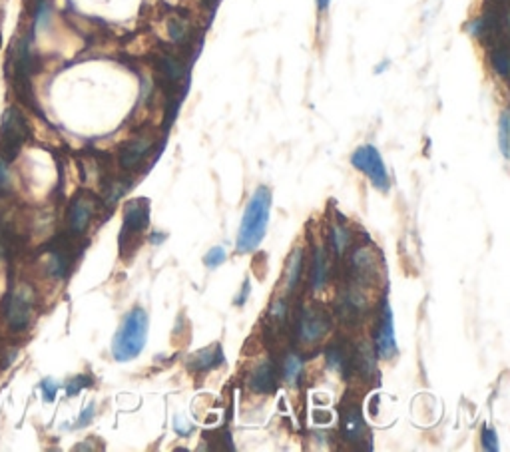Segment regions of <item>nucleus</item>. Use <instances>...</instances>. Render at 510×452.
I'll return each instance as SVG.
<instances>
[{
	"mask_svg": "<svg viewBox=\"0 0 510 452\" xmlns=\"http://www.w3.org/2000/svg\"><path fill=\"white\" fill-rule=\"evenodd\" d=\"M92 213H94V204L90 199L74 202V206L70 209V227H72V232L82 233L88 227L90 220H92Z\"/></svg>",
	"mask_w": 510,
	"mask_h": 452,
	"instance_id": "dca6fc26",
	"label": "nucleus"
},
{
	"mask_svg": "<svg viewBox=\"0 0 510 452\" xmlns=\"http://www.w3.org/2000/svg\"><path fill=\"white\" fill-rule=\"evenodd\" d=\"M249 291H251V283H249V279L243 281V289L237 293V297H235V305H243V303L248 301L249 297Z\"/></svg>",
	"mask_w": 510,
	"mask_h": 452,
	"instance_id": "473e14b6",
	"label": "nucleus"
},
{
	"mask_svg": "<svg viewBox=\"0 0 510 452\" xmlns=\"http://www.w3.org/2000/svg\"><path fill=\"white\" fill-rule=\"evenodd\" d=\"M92 384V381L88 379V377H76V379H72V383L66 386V391H68V397H76L82 389H86V386H90Z\"/></svg>",
	"mask_w": 510,
	"mask_h": 452,
	"instance_id": "c85d7f7f",
	"label": "nucleus"
},
{
	"mask_svg": "<svg viewBox=\"0 0 510 452\" xmlns=\"http://www.w3.org/2000/svg\"><path fill=\"white\" fill-rule=\"evenodd\" d=\"M351 164L371 179V183L379 192H389L391 179H389V174H387L385 162H383L381 153H379V150L375 146L367 144V146L357 148L353 151V156H351Z\"/></svg>",
	"mask_w": 510,
	"mask_h": 452,
	"instance_id": "20e7f679",
	"label": "nucleus"
},
{
	"mask_svg": "<svg viewBox=\"0 0 510 452\" xmlns=\"http://www.w3.org/2000/svg\"><path fill=\"white\" fill-rule=\"evenodd\" d=\"M249 389L257 395H267L276 386V370L271 361H262L255 369L251 370L248 379Z\"/></svg>",
	"mask_w": 510,
	"mask_h": 452,
	"instance_id": "f8f14e48",
	"label": "nucleus"
},
{
	"mask_svg": "<svg viewBox=\"0 0 510 452\" xmlns=\"http://www.w3.org/2000/svg\"><path fill=\"white\" fill-rule=\"evenodd\" d=\"M375 349L377 355L385 361H391L397 355V341H395V325H393V311L385 303L383 313L379 319V327H377V337H375Z\"/></svg>",
	"mask_w": 510,
	"mask_h": 452,
	"instance_id": "423d86ee",
	"label": "nucleus"
},
{
	"mask_svg": "<svg viewBox=\"0 0 510 452\" xmlns=\"http://www.w3.org/2000/svg\"><path fill=\"white\" fill-rule=\"evenodd\" d=\"M40 389H42V395H44V400L52 402V400L56 398V393H58V384H56L52 379H46V381H42Z\"/></svg>",
	"mask_w": 510,
	"mask_h": 452,
	"instance_id": "c756f323",
	"label": "nucleus"
},
{
	"mask_svg": "<svg viewBox=\"0 0 510 452\" xmlns=\"http://www.w3.org/2000/svg\"><path fill=\"white\" fill-rule=\"evenodd\" d=\"M490 2H493V4H495V6H498V4H502V2H504V0H490Z\"/></svg>",
	"mask_w": 510,
	"mask_h": 452,
	"instance_id": "c9c22d12",
	"label": "nucleus"
},
{
	"mask_svg": "<svg viewBox=\"0 0 510 452\" xmlns=\"http://www.w3.org/2000/svg\"><path fill=\"white\" fill-rule=\"evenodd\" d=\"M30 311H32V291L28 287L18 289L10 299L8 307V323L13 329H24L30 321Z\"/></svg>",
	"mask_w": 510,
	"mask_h": 452,
	"instance_id": "1a4fd4ad",
	"label": "nucleus"
},
{
	"mask_svg": "<svg viewBox=\"0 0 510 452\" xmlns=\"http://www.w3.org/2000/svg\"><path fill=\"white\" fill-rule=\"evenodd\" d=\"M303 261H305V255H303V249L301 247H295L293 251H291L290 259L285 263V271H283V291L290 295L295 291L297 287V283H299V279H301V271H303Z\"/></svg>",
	"mask_w": 510,
	"mask_h": 452,
	"instance_id": "4468645a",
	"label": "nucleus"
},
{
	"mask_svg": "<svg viewBox=\"0 0 510 452\" xmlns=\"http://www.w3.org/2000/svg\"><path fill=\"white\" fill-rule=\"evenodd\" d=\"M153 140L148 136L134 137L132 142H128L124 150L120 151V164L124 170H134L136 165L148 156V151L152 150Z\"/></svg>",
	"mask_w": 510,
	"mask_h": 452,
	"instance_id": "9b49d317",
	"label": "nucleus"
},
{
	"mask_svg": "<svg viewBox=\"0 0 510 452\" xmlns=\"http://www.w3.org/2000/svg\"><path fill=\"white\" fill-rule=\"evenodd\" d=\"M329 2H331V0H317V8L319 10H325V8L329 6Z\"/></svg>",
	"mask_w": 510,
	"mask_h": 452,
	"instance_id": "f704fd0d",
	"label": "nucleus"
},
{
	"mask_svg": "<svg viewBox=\"0 0 510 452\" xmlns=\"http://www.w3.org/2000/svg\"><path fill=\"white\" fill-rule=\"evenodd\" d=\"M351 263H353V271L357 275V279L361 281H371L373 277L377 275L379 267H377V255L375 251L369 249V247H361L353 253L351 257Z\"/></svg>",
	"mask_w": 510,
	"mask_h": 452,
	"instance_id": "ddd939ff",
	"label": "nucleus"
},
{
	"mask_svg": "<svg viewBox=\"0 0 510 452\" xmlns=\"http://www.w3.org/2000/svg\"><path fill=\"white\" fill-rule=\"evenodd\" d=\"M303 370V361L297 355H287L283 361V379L287 384H295Z\"/></svg>",
	"mask_w": 510,
	"mask_h": 452,
	"instance_id": "4be33fe9",
	"label": "nucleus"
},
{
	"mask_svg": "<svg viewBox=\"0 0 510 452\" xmlns=\"http://www.w3.org/2000/svg\"><path fill=\"white\" fill-rule=\"evenodd\" d=\"M94 414H96V405L92 402V405H88L86 409H84V412L80 414V419H78V423H76V426H86L88 423H92V419H94Z\"/></svg>",
	"mask_w": 510,
	"mask_h": 452,
	"instance_id": "7c9ffc66",
	"label": "nucleus"
},
{
	"mask_svg": "<svg viewBox=\"0 0 510 452\" xmlns=\"http://www.w3.org/2000/svg\"><path fill=\"white\" fill-rule=\"evenodd\" d=\"M509 130H510L509 112H502V116H500V123H498V136H500V151H502V156H504V158H510Z\"/></svg>",
	"mask_w": 510,
	"mask_h": 452,
	"instance_id": "a878e982",
	"label": "nucleus"
},
{
	"mask_svg": "<svg viewBox=\"0 0 510 452\" xmlns=\"http://www.w3.org/2000/svg\"><path fill=\"white\" fill-rule=\"evenodd\" d=\"M483 449L488 452L498 451V437L495 428H490V426L483 428Z\"/></svg>",
	"mask_w": 510,
	"mask_h": 452,
	"instance_id": "cd10ccee",
	"label": "nucleus"
},
{
	"mask_svg": "<svg viewBox=\"0 0 510 452\" xmlns=\"http://www.w3.org/2000/svg\"><path fill=\"white\" fill-rule=\"evenodd\" d=\"M126 190H130V188H128V183H118V186H114V188H112L110 195H108V199H106V202H108V206H114V202H116V199H118V197H120Z\"/></svg>",
	"mask_w": 510,
	"mask_h": 452,
	"instance_id": "2f4dec72",
	"label": "nucleus"
},
{
	"mask_svg": "<svg viewBox=\"0 0 510 452\" xmlns=\"http://www.w3.org/2000/svg\"><path fill=\"white\" fill-rule=\"evenodd\" d=\"M148 220H150V202L138 197L128 202L124 207V233H140L148 227Z\"/></svg>",
	"mask_w": 510,
	"mask_h": 452,
	"instance_id": "6e6552de",
	"label": "nucleus"
},
{
	"mask_svg": "<svg viewBox=\"0 0 510 452\" xmlns=\"http://www.w3.org/2000/svg\"><path fill=\"white\" fill-rule=\"evenodd\" d=\"M329 239H331L333 251L337 255H343L345 251L351 246V232L345 227L343 223H333L331 232H329Z\"/></svg>",
	"mask_w": 510,
	"mask_h": 452,
	"instance_id": "a211bd4d",
	"label": "nucleus"
},
{
	"mask_svg": "<svg viewBox=\"0 0 510 452\" xmlns=\"http://www.w3.org/2000/svg\"><path fill=\"white\" fill-rule=\"evenodd\" d=\"M341 430H343V437L349 442H363L367 437V428L363 423V416L359 414L357 407L353 409H347L343 412V423H341Z\"/></svg>",
	"mask_w": 510,
	"mask_h": 452,
	"instance_id": "2eb2a0df",
	"label": "nucleus"
},
{
	"mask_svg": "<svg viewBox=\"0 0 510 452\" xmlns=\"http://www.w3.org/2000/svg\"><path fill=\"white\" fill-rule=\"evenodd\" d=\"M148 341V313L142 307H134L124 317L120 329L112 341V355L118 363L132 361L144 351Z\"/></svg>",
	"mask_w": 510,
	"mask_h": 452,
	"instance_id": "f03ea898",
	"label": "nucleus"
},
{
	"mask_svg": "<svg viewBox=\"0 0 510 452\" xmlns=\"http://www.w3.org/2000/svg\"><path fill=\"white\" fill-rule=\"evenodd\" d=\"M271 204H273V197H271L269 188L262 186L251 193L241 223H239V232H237V241H235L237 253H251L262 246L265 233H267V225H269Z\"/></svg>",
	"mask_w": 510,
	"mask_h": 452,
	"instance_id": "f257e3e1",
	"label": "nucleus"
},
{
	"mask_svg": "<svg viewBox=\"0 0 510 452\" xmlns=\"http://www.w3.org/2000/svg\"><path fill=\"white\" fill-rule=\"evenodd\" d=\"M329 329H331L329 315L325 311H321V309L309 307L299 317L297 335H299V341L305 342V345H315L329 333Z\"/></svg>",
	"mask_w": 510,
	"mask_h": 452,
	"instance_id": "39448f33",
	"label": "nucleus"
},
{
	"mask_svg": "<svg viewBox=\"0 0 510 452\" xmlns=\"http://www.w3.org/2000/svg\"><path fill=\"white\" fill-rule=\"evenodd\" d=\"M28 137V126L18 108H8L2 118L0 128V158L2 162H13L24 146Z\"/></svg>",
	"mask_w": 510,
	"mask_h": 452,
	"instance_id": "7ed1b4c3",
	"label": "nucleus"
},
{
	"mask_svg": "<svg viewBox=\"0 0 510 452\" xmlns=\"http://www.w3.org/2000/svg\"><path fill=\"white\" fill-rule=\"evenodd\" d=\"M174 425H176L174 428L178 430L181 437H186V435H190V432H192V426L188 425L186 421H181V419H176V421H174Z\"/></svg>",
	"mask_w": 510,
	"mask_h": 452,
	"instance_id": "72a5a7b5",
	"label": "nucleus"
},
{
	"mask_svg": "<svg viewBox=\"0 0 510 452\" xmlns=\"http://www.w3.org/2000/svg\"><path fill=\"white\" fill-rule=\"evenodd\" d=\"M225 259H227L225 249H223V247H213L211 251H207V255L204 257V263H206V267H209V269H216V267H220Z\"/></svg>",
	"mask_w": 510,
	"mask_h": 452,
	"instance_id": "bb28decb",
	"label": "nucleus"
},
{
	"mask_svg": "<svg viewBox=\"0 0 510 452\" xmlns=\"http://www.w3.org/2000/svg\"><path fill=\"white\" fill-rule=\"evenodd\" d=\"M269 319L276 325H283L287 319V301L283 297H277L276 301L269 305Z\"/></svg>",
	"mask_w": 510,
	"mask_h": 452,
	"instance_id": "393cba45",
	"label": "nucleus"
},
{
	"mask_svg": "<svg viewBox=\"0 0 510 452\" xmlns=\"http://www.w3.org/2000/svg\"><path fill=\"white\" fill-rule=\"evenodd\" d=\"M355 365H357L361 372L365 377H371L375 372V355H373V347L369 342H361L355 355Z\"/></svg>",
	"mask_w": 510,
	"mask_h": 452,
	"instance_id": "aec40b11",
	"label": "nucleus"
},
{
	"mask_svg": "<svg viewBox=\"0 0 510 452\" xmlns=\"http://www.w3.org/2000/svg\"><path fill=\"white\" fill-rule=\"evenodd\" d=\"M367 305L369 301L361 287H349L339 299V317L347 323H355L359 319H363Z\"/></svg>",
	"mask_w": 510,
	"mask_h": 452,
	"instance_id": "0eeeda50",
	"label": "nucleus"
},
{
	"mask_svg": "<svg viewBox=\"0 0 510 452\" xmlns=\"http://www.w3.org/2000/svg\"><path fill=\"white\" fill-rule=\"evenodd\" d=\"M223 361H225V356H223L220 345H209L206 349H200L188 356V369L193 372H206V370L220 367Z\"/></svg>",
	"mask_w": 510,
	"mask_h": 452,
	"instance_id": "9d476101",
	"label": "nucleus"
},
{
	"mask_svg": "<svg viewBox=\"0 0 510 452\" xmlns=\"http://www.w3.org/2000/svg\"><path fill=\"white\" fill-rule=\"evenodd\" d=\"M166 30L172 42H183L188 38V24L181 18H178V16H174V18L167 20Z\"/></svg>",
	"mask_w": 510,
	"mask_h": 452,
	"instance_id": "5701e85b",
	"label": "nucleus"
},
{
	"mask_svg": "<svg viewBox=\"0 0 510 452\" xmlns=\"http://www.w3.org/2000/svg\"><path fill=\"white\" fill-rule=\"evenodd\" d=\"M493 68L497 72L500 78H507L510 70V58H509V48L507 44H498L493 52Z\"/></svg>",
	"mask_w": 510,
	"mask_h": 452,
	"instance_id": "412c9836",
	"label": "nucleus"
},
{
	"mask_svg": "<svg viewBox=\"0 0 510 452\" xmlns=\"http://www.w3.org/2000/svg\"><path fill=\"white\" fill-rule=\"evenodd\" d=\"M160 72L164 74V78H167L170 82H178V80L183 78L186 68H183V64L179 62L178 58L164 54L160 58Z\"/></svg>",
	"mask_w": 510,
	"mask_h": 452,
	"instance_id": "6ab92c4d",
	"label": "nucleus"
},
{
	"mask_svg": "<svg viewBox=\"0 0 510 452\" xmlns=\"http://www.w3.org/2000/svg\"><path fill=\"white\" fill-rule=\"evenodd\" d=\"M327 275H329V263H327V255L325 249L317 247L315 255H313V269H311V287L319 291L325 287L327 283Z\"/></svg>",
	"mask_w": 510,
	"mask_h": 452,
	"instance_id": "f3484780",
	"label": "nucleus"
},
{
	"mask_svg": "<svg viewBox=\"0 0 510 452\" xmlns=\"http://www.w3.org/2000/svg\"><path fill=\"white\" fill-rule=\"evenodd\" d=\"M327 363H329V367H331L333 370L343 372L345 367L349 365V356L345 355V351L341 347H331V349L327 351Z\"/></svg>",
	"mask_w": 510,
	"mask_h": 452,
	"instance_id": "b1692460",
	"label": "nucleus"
}]
</instances>
